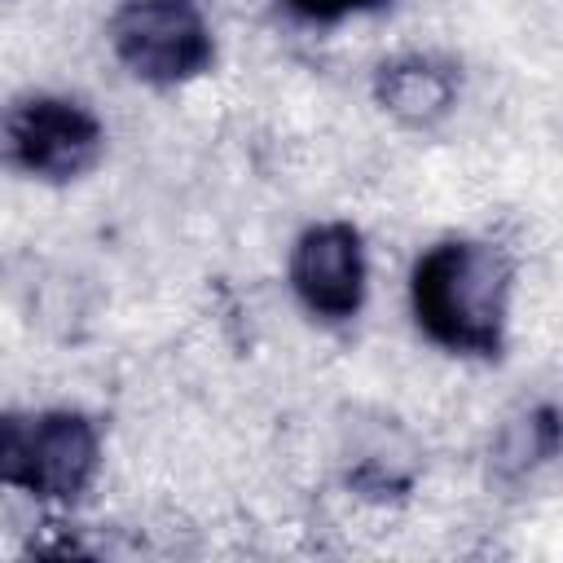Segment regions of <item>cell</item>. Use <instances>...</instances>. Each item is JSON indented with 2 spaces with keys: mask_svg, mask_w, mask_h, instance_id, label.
Wrapping results in <instances>:
<instances>
[{
  "mask_svg": "<svg viewBox=\"0 0 563 563\" xmlns=\"http://www.w3.org/2000/svg\"><path fill=\"white\" fill-rule=\"evenodd\" d=\"M409 303L418 330L444 352L497 356L510 312V264L488 242H435L413 264Z\"/></svg>",
  "mask_w": 563,
  "mask_h": 563,
  "instance_id": "cell-1",
  "label": "cell"
},
{
  "mask_svg": "<svg viewBox=\"0 0 563 563\" xmlns=\"http://www.w3.org/2000/svg\"><path fill=\"white\" fill-rule=\"evenodd\" d=\"M101 444L79 413H0V484L66 501L88 488Z\"/></svg>",
  "mask_w": 563,
  "mask_h": 563,
  "instance_id": "cell-2",
  "label": "cell"
},
{
  "mask_svg": "<svg viewBox=\"0 0 563 563\" xmlns=\"http://www.w3.org/2000/svg\"><path fill=\"white\" fill-rule=\"evenodd\" d=\"M114 57L145 84L172 88L211 66V26L198 0H123L110 18Z\"/></svg>",
  "mask_w": 563,
  "mask_h": 563,
  "instance_id": "cell-3",
  "label": "cell"
},
{
  "mask_svg": "<svg viewBox=\"0 0 563 563\" xmlns=\"http://www.w3.org/2000/svg\"><path fill=\"white\" fill-rule=\"evenodd\" d=\"M101 145L97 114L70 97H26L0 114V163L22 176L75 180L101 158Z\"/></svg>",
  "mask_w": 563,
  "mask_h": 563,
  "instance_id": "cell-4",
  "label": "cell"
},
{
  "mask_svg": "<svg viewBox=\"0 0 563 563\" xmlns=\"http://www.w3.org/2000/svg\"><path fill=\"white\" fill-rule=\"evenodd\" d=\"M365 246L347 220H325L299 233L290 251V286L321 321H347L365 303Z\"/></svg>",
  "mask_w": 563,
  "mask_h": 563,
  "instance_id": "cell-5",
  "label": "cell"
},
{
  "mask_svg": "<svg viewBox=\"0 0 563 563\" xmlns=\"http://www.w3.org/2000/svg\"><path fill=\"white\" fill-rule=\"evenodd\" d=\"M378 97L405 123H431L453 106V75L435 57H400L383 66Z\"/></svg>",
  "mask_w": 563,
  "mask_h": 563,
  "instance_id": "cell-6",
  "label": "cell"
},
{
  "mask_svg": "<svg viewBox=\"0 0 563 563\" xmlns=\"http://www.w3.org/2000/svg\"><path fill=\"white\" fill-rule=\"evenodd\" d=\"M383 0H286L290 13L308 18V22H343L352 13H365V9H378Z\"/></svg>",
  "mask_w": 563,
  "mask_h": 563,
  "instance_id": "cell-7",
  "label": "cell"
}]
</instances>
